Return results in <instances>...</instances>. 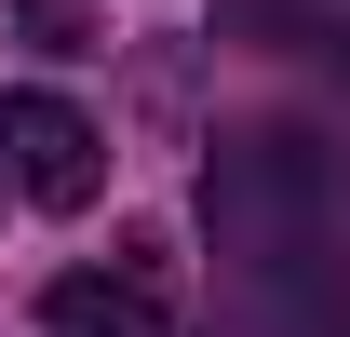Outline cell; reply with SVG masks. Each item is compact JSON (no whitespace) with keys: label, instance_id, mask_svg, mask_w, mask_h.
<instances>
[{"label":"cell","instance_id":"6da1fadb","mask_svg":"<svg viewBox=\"0 0 350 337\" xmlns=\"http://www.w3.org/2000/svg\"><path fill=\"white\" fill-rule=\"evenodd\" d=\"M0 162H14V189L41 216H81L94 189H108V135H94L68 95H0Z\"/></svg>","mask_w":350,"mask_h":337},{"label":"cell","instance_id":"7a4b0ae2","mask_svg":"<svg viewBox=\"0 0 350 337\" xmlns=\"http://www.w3.org/2000/svg\"><path fill=\"white\" fill-rule=\"evenodd\" d=\"M41 310H54V337H175L162 297H148V256H135V270H68Z\"/></svg>","mask_w":350,"mask_h":337},{"label":"cell","instance_id":"3957f363","mask_svg":"<svg viewBox=\"0 0 350 337\" xmlns=\"http://www.w3.org/2000/svg\"><path fill=\"white\" fill-rule=\"evenodd\" d=\"M14 41L27 54H94V0H14Z\"/></svg>","mask_w":350,"mask_h":337},{"label":"cell","instance_id":"277c9868","mask_svg":"<svg viewBox=\"0 0 350 337\" xmlns=\"http://www.w3.org/2000/svg\"><path fill=\"white\" fill-rule=\"evenodd\" d=\"M0 175H14V162H0Z\"/></svg>","mask_w":350,"mask_h":337}]
</instances>
